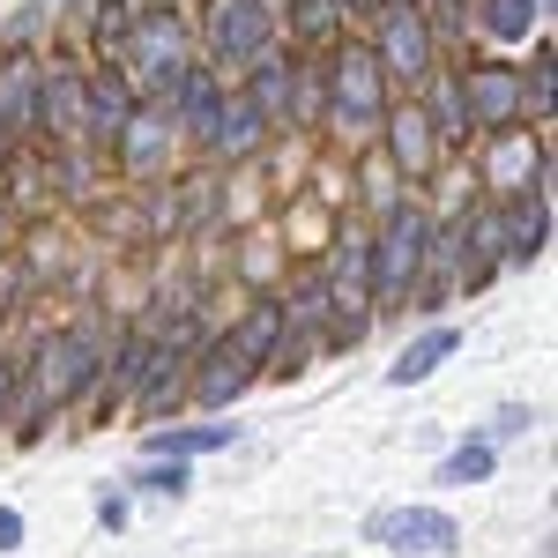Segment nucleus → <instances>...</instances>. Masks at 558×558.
<instances>
[{
	"label": "nucleus",
	"mask_w": 558,
	"mask_h": 558,
	"mask_svg": "<svg viewBox=\"0 0 558 558\" xmlns=\"http://www.w3.org/2000/svg\"><path fill=\"white\" fill-rule=\"evenodd\" d=\"M112 305H83L68 320H38L23 336V387L38 395L52 417L89 410V395L105 380V350H112Z\"/></svg>",
	"instance_id": "nucleus-1"
},
{
	"label": "nucleus",
	"mask_w": 558,
	"mask_h": 558,
	"mask_svg": "<svg viewBox=\"0 0 558 558\" xmlns=\"http://www.w3.org/2000/svg\"><path fill=\"white\" fill-rule=\"evenodd\" d=\"M387 105H395V89L387 75L373 68V52L357 38H343L336 52H320V149L328 157H365L373 142H380V120Z\"/></svg>",
	"instance_id": "nucleus-2"
},
{
	"label": "nucleus",
	"mask_w": 558,
	"mask_h": 558,
	"mask_svg": "<svg viewBox=\"0 0 558 558\" xmlns=\"http://www.w3.org/2000/svg\"><path fill=\"white\" fill-rule=\"evenodd\" d=\"M425 276H432V202L402 194L395 209L373 216V320L380 313H410Z\"/></svg>",
	"instance_id": "nucleus-3"
},
{
	"label": "nucleus",
	"mask_w": 558,
	"mask_h": 558,
	"mask_svg": "<svg viewBox=\"0 0 558 558\" xmlns=\"http://www.w3.org/2000/svg\"><path fill=\"white\" fill-rule=\"evenodd\" d=\"M357 45L373 52V68L387 75V89L395 97H417V89L439 75V31L425 23V8L417 0H380L373 15H365V31H357Z\"/></svg>",
	"instance_id": "nucleus-4"
},
{
	"label": "nucleus",
	"mask_w": 558,
	"mask_h": 558,
	"mask_svg": "<svg viewBox=\"0 0 558 558\" xmlns=\"http://www.w3.org/2000/svg\"><path fill=\"white\" fill-rule=\"evenodd\" d=\"M447 75H454V105H462L470 149L521 128V68L514 60H499V52H454Z\"/></svg>",
	"instance_id": "nucleus-5"
},
{
	"label": "nucleus",
	"mask_w": 558,
	"mask_h": 558,
	"mask_svg": "<svg viewBox=\"0 0 558 558\" xmlns=\"http://www.w3.org/2000/svg\"><path fill=\"white\" fill-rule=\"evenodd\" d=\"M373 149L387 157V172L402 179V194H432L439 172L454 165V157L439 149V134H432V120H425V105H417V97H395V105H387L380 142H373Z\"/></svg>",
	"instance_id": "nucleus-6"
},
{
	"label": "nucleus",
	"mask_w": 558,
	"mask_h": 558,
	"mask_svg": "<svg viewBox=\"0 0 558 558\" xmlns=\"http://www.w3.org/2000/svg\"><path fill=\"white\" fill-rule=\"evenodd\" d=\"M179 157H186V142H179L172 112H165L157 97H142V105H134V120H128V134H120V149H112V179H120L128 194H142V186L172 179Z\"/></svg>",
	"instance_id": "nucleus-7"
},
{
	"label": "nucleus",
	"mask_w": 558,
	"mask_h": 558,
	"mask_svg": "<svg viewBox=\"0 0 558 558\" xmlns=\"http://www.w3.org/2000/svg\"><path fill=\"white\" fill-rule=\"evenodd\" d=\"M365 544L395 558H454L462 551V521L447 507H373L365 514Z\"/></svg>",
	"instance_id": "nucleus-8"
},
{
	"label": "nucleus",
	"mask_w": 558,
	"mask_h": 558,
	"mask_svg": "<svg viewBox=\"0 0 558 558\" xmlns=\"http://www.w3.org/2000/svg\"><path fill=\"white\" fill-rule=\"evenodd\" d=\"M134 105H142V89H134L120 68H89L83 75V149H97V157L112 165V149H120V134H128Z\"/></svg>",
	"instance_id": "nucleus-9"
},
{
	"label": "nucleus",
	"mask_w": 558,
	"mask_h": 558,
	"mask_svg": "<svg viewBox=\"0 0 558 558\" xmlns=\"http://www.w3.org/2000/svg\"><path fill=\"white\" fill-rule=\"evenodd\" d=\"M254 387H260L254 365L223 343V336H209V343H202V357H194V373H186V402H194L202 417H223V410H231V402H246Z\"/></svg>",
	"instance_id": "nucleus-10"
},
{
	"label": "nucleus",
	"mask_w": 558,
	"mask_h": 558,
	"mask_svg": "<svg viewBox=\"0 0 558 558\" xmlns=\"http://www.w3.org/2000/svg\"><path fill=\"white\" fill-rule=\"evenodd\" d=\"M499 209V268L514 276V268H536V260L551 254V202L544 194H499L492 202Z\"/></svg>",
	"instance_id": "nucleus-11"
},
{
	"label": "nucleus",
	"mask_w": 558,
	"mask_h": 558,
	"mask_svg": "<svg viewBox=\"0 0 558 558\" xmlns=\"http://www.w3.org/2000/svg\"><path fill=\"white\" fill-rule=\"evenodd\" d=\"M246 439V425H223V417H172V425L142 432V462H209V454H231Z\"/></svg>",
	"instance_id": "nucleus-12"
},
{
	"label": "nucleus",
	"mask_w": 558,
	"mask_h": 558,
	"mask_svg": "<svg viewBox=\"0 0 558 558\" xmlns=\"http://www.w3.org/2000/svg\"><path fill=\"white\" fill-rule=\"evenodd\" d=\"M239 97H246V105H254L260 112V128L276 134V142H291V89H299V52H283V45H276V52H260L254 68H246V75H239Z\"/></svg>",
	"instance_id": "nucleus-13"
},
{
	"label": "nucleus",
	"mask_w": 558,
	"mask_h": 558,
	"mask_svg": "<svg viewBox=\"0 0 558 558\" xmlns=\"http://www.w3.org/2000/svg\"><path fill=\"white\" fill-rule=\"evenodd\" d=\"M45 172H52V209H97L105 194H112V165L97 157V149H45Z\"/></svg>",
	"instance_id": "nucleus-14"
},
{
	"label": "nucleus",
	"mask_w": 558,
	"mask_h": 558,
	"mask_svg": "<svg viewBox=\"0 0 558 558\" xmlns=\"http://www.w3.org/2000/svg\"><path fill=\"white\" fill-rule=\"evenodd\" d=\"M216 336L239 350L254 373H268V357H276V343H283V305H276V291H260V299L231 305V320H223Z\"/></svg>",
	"instance_id": "nucleus-15"
},
{
	"label": "nucleus",
	"mask_w": 558,
	"mask_h": 558,
	"mask_svg": "<svg viewBox=\"0 0 558 558\" xmlns=\"http://www.w3.org/2000/svg\"><path fill=\"white\" fill-rule=\"evenodd\" d=\"M536 31H544V8H536V0H470V38L492 45L499 60L521 52ZM476 45H470V52H476Z\"/></svg>",
	"instance_id": "nucleus-16"
},
{
	"label": "nucleus",
	"mask_w": 558,
	"mask_h": 558,
	"mask_svg": "<svg viewBox=\"0 0 558 558\" xmlns=\"http://www.w3.org/2000/svg\"><path fill=\"white\" fill-rule=\"evenodd\" d=\"M521 68V128L551 134V112H558V45L551 31H536L529 38V60H514Z\"/></svg>",
	"instance_id": "nucleus-17"
},
{
	"label": "nucleus",
	"mask_w": 558,
	"mask_h": 558,
	"mask_svg": "<svg viewBox=\"0 0 558 558\" xmlns=\"http://www.w3.org/2000/svg\"><path fill=\"white\" fill-rule=\"evenodd\" d=\"M454 350H462V328H454V320H425L410 343L395 350V365H387V387H425L432 373L454 357Z\"/></svg>",
	"instance_id": "nucleus-18"
},
{
	"label": "nucleus",
	"mask_w": 558,
	"mask_h": 558,
	"mask_svg": "<svg viewBox=\"0 0 558 558\" xmlns=\"http://www.w3.org/2000/svg\"><path fill=\"white\" fill-rule=\"evenodd\" d=\"M52 31H60V8L52 0H23L0 23V60H45L52 52Z\"/></svg>",
	"instance_id": "nucleus-19"
},
{
	"label": "nucleus",
	"mask_w": 558,
	"mask_h": 558,
	"mask_svg": "<svg viewBox=\"0 0 558 558\" xmlns=\"http://www.w3.org/2000/svg\"><path fill=\"white\" fill-rule=\"evenodd\" d=\"M499 476V447H484V439H454L447 454H439V470H432V484L439 492H470V484H492Z\"/></svg>",
	"instance_id": "nucleus-20"
},
{
	"label": "nucleus",
	"mask_w": 558,
	"mask_h": 558,
	"mask_svg": "<svg viewBox=\"0 0 558 558\" xmlns=\"http://www.w3.org/2000/svg\"><path fill=\"white\" fill-rule=\"evenodd\" d=\"M186 492H194V470H186V462H134L128 470V499H186Z\"/></svg>",
	"instance_id": "nucleus-21"
},
{
	"label": "nucleus",
	"mask_w": 558,
	"mask_h": 558,
	"mask_svg": "<svg viewBox=\"0 0 558 558\" xmlns=\"http://www.w3.org/2000/svg\"><path fill=\"white\" fill-rule=\"evenodd\" d=\"M536 425H544V417H536L529 402H499V410H492V425L476 432V439H484V447H507V439H529Z\"/></svg>",
	"instance_id": "nucleus-22"
},
{
	"label": "nucleus",
	"mask_w": 558,
	"mask_h": 558,
	"mask_svg": "<svg viewBox=\"0 0 558 558\" xmlns=\"http://www.w3.org/2000/svg\"><path fill=\"white\" fill-rule=\"evenodd\" d=\"M15 395H23V343H0V432L15 417Z\"/></svg>",
	"instance_id": "nucleus-23"
},
{
	"label": "nucleus",
	"mask_w": 558,
	"mask_h": 558,
	"mask_svg": "<svg viewBox=\"0 0 558 558\" xmlns=\"http://www.w3.org/2000/svg\"><path fill=\"white\" fill-rule=\"evenodd\" d=\"M89 514H97L105 536H120V529L134 521V499H128V492H97V507H89Z\"/></svg>",
	"instance_id": "nucleus-24"
},
{
	"label": "nucleus",
	"mask_w": 558,
	"mask_h": 558,
	"mask_svg": "<svg viewBox=\"0 0 558 558\" xmlns=\"http://www.w3.org/2000/svg\"><path fill=\"white\" fill-rule=\"evenodd\" d=\"M23 536H31L23 507H0V558H8V551H23Z\"/></svg>",
	"instance_id": "nucleus-25"
},
{
	"label": "nucleus",
	"mask_w": 558,
	"mask_h": 558,
	"mask_svg": "<svg viewBox=\"0 0 558 558\" xmlns=\"http://www.w3.org/2000/svg\"><path fill=\"white\" fill-rule=\"evenodd\" d=\"M15 239H23V223H15V216H8V209H0V260H8V254H15Z\"/></svg>",
	"instance_id": "nucleus-26"
},
{
	"label": "nucleus",
	"mask_w": 558,
	"mask_h": 558,
	"mask_svg": "<svg viewBox=\"0 0 558 558\" xmlns=\"http://www.w3.org/2000/svg\"><path fill=\"white\" fill-rule=\"evenodd\" d=\"M8 149H23V142H15V128H8V112H0V165H8Z\"/></svg>",
	"instance_id": "nucleus-27"
},
{
	"label": "nucleus",
	"mask_w": 558,
	"mask_h": 558,
	"mask_svg": "<svg viewBox=\"0 0 558 558\" xmlns=\"http://www.w3.org/2000/svg\"><path fill=\"white\" fill-rule=\"evenodd\" d=\"M536 558H551V551H536Z\"/></svg>",
	"instance_id": "nucleus-28"
}]
</instances>
